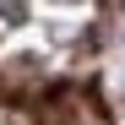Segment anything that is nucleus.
Segmentation results:
<instances>
[{
    "label": "nucleus",
    "mask_w": 125,
    "mask_h": 125,
    "mask_svg": "<svg viewBox=\"0 0 125 125\" xmlns=\"http://www.w3.org/2000/svg\"><path fill=\"white\" fill-rule=\"evenodd\" d=\"M0 16H6V22H27V6L22 0H0Z\"/></svg>",
    "instance_id": "1"
}]
</instances>
